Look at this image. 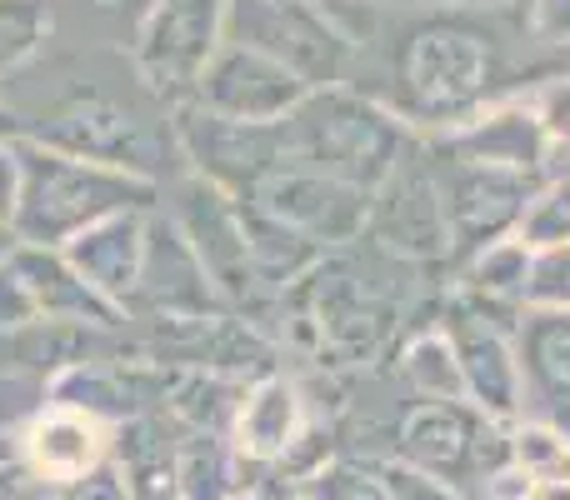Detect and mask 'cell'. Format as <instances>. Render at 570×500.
<instances>
[{
    "label": "cell",
    "mask_w": 570,
    "mask_h": 500,
    "mask_svg": "<svg viewBox=\"0 0 570 500\" xmlns=\"http://www.w3.org/2000/svg\"><path fill=\"white\" fill-rule=\"evenodd\" d=\"M355 40V60H375L371 90L415 136H435L505 96L531 90L556 66H531L541 50L521 10L501 0H435V6H361V20H341ZM551 56V50H541ZM566 66V60H561Z\"/></svg>",
    "instance_id": "1"
},
{
    "label": "cell",
    "mask_w": 570,
    "mask_h": 500,
    "mask_svg": "<svg viewBox=\"0 0 570 500\" xmlns=\"http://www.w3.org/2000/svg\"><path fill=\"white\" fill-rule=\"evenodd\" d=\"M281 156L291 166H311L341 176L361 190H375L395 170V160L415 146V130L391 106L361 86H321L305 90L291 116L276 120Z\"/></svg>",
    "instance_id": "2"
},
{
    "label": "cell",
    "mask_w": 570,
    "mask_h": 500,
    "mask_svg": "<svg viewBox=\"0 0 570 500\" xmlns=\"http://www.w3.org/2000/svg\"><path fill=\"white\" fill-rule=\"evenodd\" d=\"M20 200H16V236L26 246L60 251L70 236L96 226L100 216H116L130 206H160V186L130 170L80 160L46 140L20 136Z\"/></svg>",
    "instance_id": "3"
},
{
    "label": "cell",
    "mask_w": 570,
    "mask_h": 500,
    "mask_svg": "<svg viewBox=\"0 0 570 500\" xmlns=\"http://www.w3.org/2000/svg\"><path fill=\"white\" fill-rule=\"evenodd\" d=\"M26 136L46 140L56 150H70L80 160L130 170V176L156 180V186L166 176V150H176L170 110H150L146 116L136 100H120L116 90L96 86V80H76L46 110L26 116Z\"/></svg>",
    "instance_id": "4"
},
{
    "label": "cell",
    "mask_w": 570,
    "mask_h": 500,
    "mask_svg": "<svg viewBox=\"0 0 570 500\" xmlns=\"http://www.w3.org/2000/svg\"><path fill=\"white\" fill-rule=\"evenodd\" d=\"M226 40L271 56L311 90L355 76V40L325 0H226Z\"/></svg>",
    "instance_id": "5"
},
{
    "label": "cell",
    "mask_w": 570,
    "mask_h": 500,
    "mask_svg": "<svg viewBox=\"0 0 570 500\" xmlns=\"http://www.w3.org/2000/svg\"><path fill=\"white\" fill-rule=\"evenodd\" d=\"M395 455L481 496L501 471H511V435L471 401H415L395 425Z\"/></svg>",
    "instance_id": "6"
},
{
    "label": "cell",
    "mask_w": 570,
    "mask_h": 500,
    "mask_svg": "<svg viewBox=\"0 0 570 500\" xmlns=\"http://www.w3.org/2000/svg\"><path fill=\"white\" fill-rule=\"evenodd\" d=\"M220 40H226V0H156V10L130 36L126 60L140 86L166 110H176L196 96Z\"/></svg>",
    "instance_id": "7"
},
{
    "label": "cell",
    "mask_w": 570,
    "mask_h": 500,
    "mask_svg": "<svg viewBox=\"0 0 570 500\" xmlns=\"http://www.w3.org/2000/svg\"><path fill=\"white\" fill-rule=\"evenodd\" d=\"M160 206L166 216L180 226V236L190 241L196 261L206 265L210 285L220 291V301L246 305L250 295L261 291L256 261H250V241H246V206L240 196L220 190L216 180L196 176V170H180L170 180V190H160Z\"/></svg>",
    "instance_id": "8"
},
{
    "label": "cell",
    "mask_w": 570,
    "mask_h": 500,
    "mask_svg": "<svg viewBox=\"0 0 570 500\" xmlns=\"http://www.w3.org/2000/svg\"><path fill=\"white\" fill-rule=\"evenodd\" d=\"M381 255L405 265H435L451 261V226H445V200L435 180L431 150L415 136V146L395 160V170L371 190V226H365Z\"/></svg>",
    "instance_id": "9"
},
{
    "label": "cell",
    "mask_w": 570,
    "mask_h": 500,
    "mask_svg": "<svg viewBox=\"0 0 570 500\" xmlns=\"http://www.w3.org/2000/svg\"><path fill=\"white\" fill-rule=\"evenodd\" d=\"M515 315L511 305H491L455 291L441 311V325L455 345L465 381V401L491 421H521V365H515Z\"/></svg>",
    "instance_id": "10"
},
{
    "label": "cell",
    "mask_w": 570,
    "mask_h": 500,
    "mask_svg": "<svg viewBox=\"0 0 570 500\" xmlns=\"http://www.w3.org/2000/svg\"><path fill=\"white\" fill-rule=\"evenodd\" d=\"M246 200L266 210L271 220H281L285 231H295L301 241H311L315 251L355 246L371 226V190L311 166H291V160L271 170Z\"/></svg>",
    "instance_id": "11"
},
{
    "label": "cell",
    "mask_w": 570,
    "mask_h": 500,
    "mask_svg": "<svg viewBox=\"0 0 570 500\" xmlns=\"http://www.w3.org/2000/svg\"><path fill=\"white\" fill-rule=\"evenodd\" d=\"M431 166H435V180H441L445 226H451V265L471 261L491 241L515 236V226L525 216V200L546 180V176H521V170L465 166V160L435 156V150H431Z\"/></svg>",
    "instance_id": "12"
},
{
    "label": "cell",
    "mask_w": 570,
    "mask_h": 500,
    "mask_svg": "<svg viewBox=\"0 0 570 500\" xmlns=\"http://www.w3.org/2000/svg\"><path fill=\"white\" fill-rule=\"evenodd\" d=\"M170 136H176V150H180V160H186V170L216 180L220 190H230V196H240V200L276 166H285L276 126L226 120V116H216V110L196 106V100L170 110Z\"/></svg>",
    "instance_id": "13"
},
{
    "label": "cell",
    "mask_w": 570,
    "mask_h": 500,
    "mask_svg": "<svg viewBox=\"0 0 570 500\" xmlns=\"http://www.w3.org/2000/svg\"><path fill=\"white\" fill-rule=\"evenodd\" d=\"M10 441H16L20 471L50 491H66L106 461H116V425L60 401H40L30 415H20Z\"/></svg>",
    "instance_id": "14"
},
{
    "label": "cell",
    "mask_w": 570,
    "mask_h": 500,
    "mask_svg": "<svg viewBox=\"0 0 570 500\" xmlns=\"http://www.w3.org/2000/svg\"><path fill=\"white\" fill-rule=\"evenodd\" d=\"M210 315H226V301L210 285L206 265L196 261L190 241L180 236V226L166 216V206H156L146 261H140V281L126 305V321H210Z\"/></svg>",
    "instance_id": "15"
},
{
    "label": "cell",
    "mask_w": 570,
    "mask_h": 500,
    "mask_svg": "<svg viewBox=\"0 0 570 500\" xmlns=\"http://www.w3.org/2000/svg\"><path fill=\"white\" fill-rule=\"evenodd\" d=\"M421 140L435 156L465 160V166L521 170V176H551L556 170V150H551V140H546L541 120H535L531 100H525V90L475 110L461 126L435 130V136H421Z\"/></svg>",
    "instance_id": "16"
},
{
    "label": "cell",
    "mask_w": 570,
    "mask_h": 500,
    "mask_svg": "<svg viewBox=\"0 0 570 500\" xmlns=\"http://www.w3.org/2000/svg\"><path fill=\"white\" fill-rule=\"evenodd\" d=\"M305 80L291 76L285 66H276L271 56L236 40H220V50L210 56L206 76L196 86V106L216 110L226 120H246V126H276L281 116H291L305 100Z\"/></svg>",
    "instance_id": "17"
},
{
    "label": "cell",
    "mask_w": 570,
    "mask_h": 500,
    "mask_svg": "<svg viewBox=\"0 0 570 500\" xmlns=\"http://www.w3.org/2000/svg\"><path fill=\"white\" fill-rule=\"evenodd\" d=\"M515 365H521V415L570 435V311L521 305Z\"/></svg>",
    "instance_id": "18"
},
{
    "label": "cell",
    "mask_w": 570,
    "mask_h": 500,
    "mask_svg": "<svg viewBox=\"0 0 570 500\" xmlns=\"http://www.w3.org/2000/svg\"><path fill=\"white\" fill-rule=\"evenodd\" d=\"M150 216L156 206H130L116 216H100L96 226H86L80 236H70L60 255L76 265V275L100 291L120 315H126L130 295L140 281V261H146V241H150Z\"/></svg>",
    "instance_id": "19"
},
{
    "label": "cell",
    "mask_w": 570,
    "mask_h": 500,
    "mask_svg": "<svg viewBox=\"0 0 570 500\" xmlns=\"http://www.w3.org/2000/svg\"><path fill=\"white\" fill-rule=\"evenodd\" d=\"M230 451L246 465H276L295 445L305 441V395L291 375H256V381L240 385L236 415H230L226 431Z\"/></svg>",
    "instance_id": "20"
},
{
    "label": "cell",
    "mask_w": 570,
    "mask_h": 500,
    "mask_svg": "<svg viewBox=\"0 0 570 500\" xmlns=\"http://www.w3.org/2000/svg\"><path fill=\"white\" fill-rule=\"evenodd\" d=\"M16 265H20V275H26L30 295H36V311L46 325H80V331H120V325H126V315L100 291H90L60 251L26 246V241H20Z\"/></svg>",
    "instance_id": "21"
},
{
    "label": "cell",
    "mask_w": 570,
    "mask_h": 500,
    "mask_svg": "<svg viewBox=\"0 0 570 500\" xmlns=\"http://www.w3.org/2000/svg\"><path fill=\"white\" fill-rule=\"evenodd\" d=\"M525 275H531V246H525L521 236H501L475 251L471 261H461V291L475 295V301L521 311Z\"/></svg>",
    "instance_id": "22"
},
{
    "label": "cell",
    "mask_w": 570,
    "mask_h": 500,
    "mask_svg": "<svg viewBox=\"0 0 570 500\" xmlns=\"http://www.w3.org/2000/svg\"><path fill=\"white\" fill-rule=\"evenodd\" d=\"M401 375L421 401H465L461 361H455L445 325H425L401 345Z\"/></svg>",
    "instance_id": "23"
},
{
    "label": "cell",
    "mask_w": 570,
    "mask_h": 500,
    "mask_svg": "<svg viewBox=\"0 0 570 500\" xmlns=\"http://www.w3.org/2000/svg\"><path fill=\"white\" fill-rule=\"evenodd\" d=\"M56 30V0H0V86L46 50Z\"/></svg>",
    "instance_id": "24"
},
{
    "label": "cell",
    "mask_w": 570,
    "mask_h": 500,
    "mask_svg": "<svg viewBox=\"0 0 570 500\" xmlns=\"http://www.w3.org/2000/svg\"><path fill=\"white\" fill-rule=\"evenodd\" d=\"M515 236L531 251L546 246H570V166H556L541 186L525 200V216L515 226Z\"/></svg>",
    "instance_id": "25"
},
{
    "label": "cell",
    "mask_w": 570,
    "mask_h": 500,
    "mask_svg": "<svg viewBox=\"0 0 570 500\" xmlns=\"http://www.w3.org/2000/svg\"><path fill=\"white\" fill-rule=\"evenodd\" d=\"M525 100H531L535 120H541L546 140H551L556 166H570V60L556 66L551 76L535 80V86L525 90Z\"/></svg>",
    "instance_id": "26"
},
{
    "label": "cell",
    "mask_w": 570,
    "mask_h": 500,
    "mask_svg": "<svg viewBox=\"0 0 570 500\" xmlns=\"http://www.w3.org/2000/svg\"><path fill=\"white\" fill-rule=\"evenodd\" d=\"M511 435V465L525 476H546V471H561L566 455H570V435H561L556 425L546 421H511L505 425Z\"/></svg>",
    "instance_id": "27"
},
{
    "label": "cell",
    "mask_w": 570,
    "mask_h": 500,
    "mask_svg": "<svg viewBox=\"0 0 570 500\" xmlns=\"http://www.w3.org/2000/svg\"><path fill=\"white\" fill-rule=\"evenodd\" d=\"M305 491L315 500H385V486H381V476H375V465H361V461L315 465Z\"/></svg>",
    "instance_id": "28"
},
{
    "label": "cell",
    "mask_w": 570,
    "mask_h": 500,
    "mask_svg": "<svg viewBox=\"0 0 570 500\" xmlns=\"http://www.w3.org/2000/svg\"><path fill=\"white\" fill-rule=\"evenodd\" d=\"M521 305H551V311H570V246L531 251V275H525Z\"/></svg>",
    "instance_id": "29"
},
{
    "label": "cell",
    "mask_w": 570,
    "mask_h": 500,
    "mask_svg": "<svg viewBox=\"0 0 570 500\" xmlns=\"http://www.w3.org/2000/svg\"><path fill=\"white\" fill-rule=\"evenodd\" d=\"M375 476H381V486H385V500H471L465 491H455L451 481H441V476L401 461V455L375 461Z\"/></svg>",
    "instance_id": "30"
},
{
    "label": "cell",
    "mask_w": 570,
    "mask_h": 500,
    "mask_svg": "<svg viewBox=\"0 0 570 500\" xmlns=\"http://www.w3.org/2000/svg\"><path fill=\"white\" fill-rule=\"evenodd\" d=\"M521 16L535 46L570 60V0H525Z\"/></svg>",
    "instance_id": "31"
},
{
    "label": "cell",
    "mask_w": 570,
    "mask_h": 500,
    "mask_svg": "<svg viewBox=\"0 0 570 500\" xmlns=\"http://www.w3.org/2000/svg\"><path fill=\"white\" fill-rule=\"evenodd\" d=\"M40 401H46V381H36V375H0V431L10 421H20V415H30Z\"/></svg>",
    "instance_id": "32"
},
{
    "label": "cell",
    "mask_w": 570,
    "mask_h": 500,
    "mask_svg": "<svg viewBox=\"0 0 570 500\" xmlns=\"http://www.w3.org/2000/svg\"><path fill=\"white\" fill-rule=\"evenodd\" d=\"M60 500H136L130 496V486H126V476H120V465L116 461H106L100 471H90L86 481H76V486H66V491H56Z\"/></svg>",
    "instance_id": "33"
},
{
    "label": "cell",
    "mask_w": 570,
    "mask_h": 500,
    "mask_svg": "<svg viewBox=\"0 0 570 500\" xmlns=\"http://www.w3.org/2000/svg\"><path fill=\"white\" fill-rule=\"evenodd\" d=\"M90 16H100L120 36V46H130V36L140 30V20L156 10V0H86Z\"/></svg>",
    "instance_id": "34"
},
{
    "label": "cell",
    "mask_w": 570,
    "mask_h": 500,
    "mask_svg": "<svg viewBox=\"0 0 570 500\" xmlns=\"http://www.w3.org/2000/svg\"><path fill=\"white\" fill-rule=\"evenodd\" d=\"M20 140H0V216L16 226V200H20Z\"/></svg>",
    "instance_id": "35"
},
{
    "label": "cell",
    "mask_w": 570,
    "mask_h": 500,
    "mask_svg": "<svg viewBox=\"0 0 570 500\" xmlns=\"http://www.w3.org/2000/svg\"><path fill=\"white\" fill-rule=\"evenodd\" d=\"M521 500H570V471H546V476H531Z\"/></svg>",
    "instance_id": "36"
},
{
    "label": "cell",
    "mask_w": 570,
    "mask_h": 500,
    "mask_svg": "<svg viewBox=\"0 0 570 500\" xmlns=\"http://www.w3.org/2000/svg\"><path fill=\"white\" fill-rule=\"evenodd\" d=\"M26 136V116L16 110V100H6V90H0V140H20Z\"/></svg>",
    "instance_id": "37"
},
{
    "label": "cell",
    "mask_w": 570,
    "mask_h": 500,
    "mask_svg": "<svg viewBox=\"0 0 570 500\" xmlns=\"http://www.w3.org/2000/svg\"><path fill=\"white\" fill-rule=\"evenodd\" d=\"M20 246V236H16V226H10L6 216H0V261H10V251Z\"/></svg>",
    "instance_id": "38"
},
{
    "label": "cell",
    "mask_w": 570,
    "mask_h": 500,
    "mask_svg": "<svg viewBox=\"0 0 570 500\" xmlns=\"http://www.w3.org/2000/svg\"><path fill=\"white\" fill-rule=\"evenodd\" d=\"M325 6H351V0H325ZM355 6H435V0H355Z\"/></svg>",
    "instance_id": "39"
},
{
    "label": "cell",
    "mask_w": 570,
    "mask_h": 500,
    "mask_svg": "<svg viewBox=\"0 0 570 500\" xmlns=\"http://www.w3.org/2000/svg\"><path fill=\"white\" fill-rule=\"evenodd\" d=\"M230 500H281V491H240V496H230Z\"/></svg>",
    "instance_id": "40"
},
{
    "label": "cell",
    "mask_w": 570,
    "mask_h": 500,
    "mask_svg": "<svg viewBox=\"0 0 570 500\" xmlns=\"http://www.w3.org/2000/svg\"><path fill=\"white\" fill-rule=\"evenodd\" d=\"M281 500H315V496H311V491H305V486H301V491H291V496L281 491Z\"/></svg>",
    "instance_id": "41"
},
{
    "label": "cell",
    "mask_w": 570,
    "mask_h": 500,
    "mask_svg": "<svg viewBox=\"0 0 570 500\" xmlns=\"http://www.w3.org/2000/svg\"><path fill=\"white\" fill-rule=\"evenodd\" d=\"M150 500H186V496H150Z\"/></svg>",
    "instance_id": "42"
},
{
    "label": "cell",
    "mask_w": 570,
    "mask_h": 500,
    "mask_svg": "<svg viewBox=\"0 0 570 500\" xmlns=\"http://www.w3.org/2000/svg\"><path fill=\"white\" fill-rule=\"evenodd\" d=\"M471 500H495V496H471Z\"/></svg>",
    "instance_id": "43"
}]
</instances>
